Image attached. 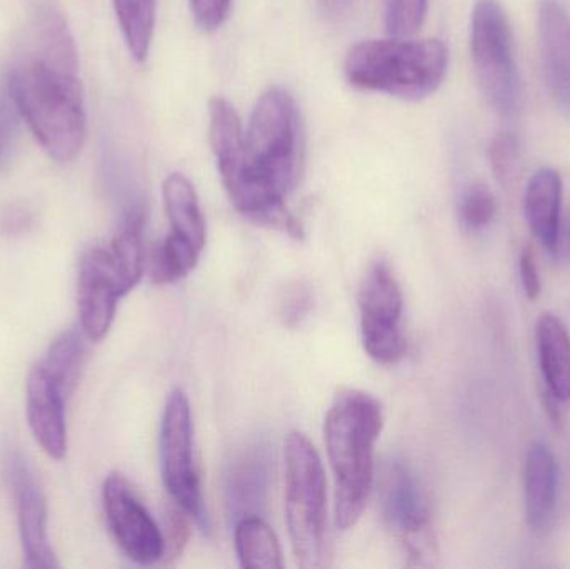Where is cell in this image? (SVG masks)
Instances as JSON below:
<instances>
[{"mask_svg":"<svg viewBox=\"0 0 570 569\" xmlns=\"http://www.w3.org/2000/svg\"><path fill=\"white\" fill-rule=\"evenodd\" d=\"M189 3L197 26L213 32L226 22L233 0H189Z\"/></svg>","mask_w":570,"mask_h":569,"instance_id":"cell-29","label":"cell"},{"mask_svg":"<svg viewBox=\"0 0 570 569\" xmlns=\"http://www.w3.org/2000/svg\"><path fill=\"white\" fill-rule=\"evenodd\" d=\"M521 146L518 136L511 130H502L492 139L489 146V163L492 173L502 184L512 183L519 167Z\"/></svg>","mask_w":570,"mask_h":569,"instance_id":"cell-26","label":"cell"},{"mask_svg":"<svg viewBox=\"0 0 570 569\" xmlns=\"http://www.w3.org/2000/svg\"><path fill=\"white\" fill-rule=\"evenodd\" d=\"M203 251L177 234H167L150 253L149 274L154 284H173L196 269Z\"/></svg>","mask_w":570,"mask_h":569,"instance_id":"cell-22","label":"cell"},{"mask_svg":"<svg viewBox=\"0 0 570 569\" xmlns=\"http://www.w3.org/2000/svg\"><path fill=\"white\" fill-rule=\"evenodd\" d=\"M384 426V411L372 394L338 391L325 416L328 463L335 477L334 521L347 531L364 513L374 484L375 443Z\"/></svg>","mask_w":570,"mask_h":569,"instance_id":"cell-3","label":"cell"},{"mask_svg":"<svg viewBox=\"0 0 570 569\" xmlns=\"http://www.w3.org/2000/svg\"><path fill=\"white\" fill-rule=\"evenodd\" d=\"M163 193L170 233L204 251L207 239L206 219L193 183L184 174L174 173L164 180Z\"/></svg>","mask_w":570,"mask_h":569,"instance_id":"cell-19","label":"cell"},{"mask_svg":"<svg viewBox=\"0 0 570 569\" xmlns=\"http://www.w3.org/2000/svg\"><path fill=\"white\" fill-rule=\"evenodd\" d=\"M69 394L53 381L40 364L27 380V420L37 443L53 460H62L67 451L66 401Z\"/></svg>","mask_w":570,"mask_h":569,"instance_id":"cell-13","label":"cell"},{"mask_svg":"<svg viewBox=\"0 0 570 569\" xmlns=\"http://www.w3.org/2000/svg\"><path fill=\"white\" fill-rule=\"evenodd\" d=\"M358 310L365 353L384 366L399 363L407 351L401 326L404 296L394 271L382 257L372 261L362 277Z\"/></svg>","mask_w":570,"mask_h":569,"instance_id":"cell-7","label":"cell"},{"mask_svg":"<svg viewBox=\"0 0 570 569\" xmlns=\"http://www.w3.org/2000/svg\"><path fill=\"white\" fill-rule=\"evenodd\" d=\"M498 203L485 184L475 183L462 194L459 216L469 230H481L494 220Z\"/></svg>","mask_w":570,"mask_h":569,"instance_id":"cell-25","label":"cell"},{"mask_svg":"<svg viewBox=\"0 0 570 569\" xmlns=\"http://www.w3.org/2000/svg\"><path fill=\"white\" fill-rule=\"evenodd\" d=\"M312 304H314V296H312L311 287L305 286L304 283L294 284L285 294L283 307H281V316H283L285 326H301L302 321L311 313Z\"/></svg>","mask_w":570,"mask_h":569,"instance_id":"cell-28","label":"cell"},{"mask_svg":"<svg viewBox=\"0 0 570 569\" xmlns=\"http://www.w3.org/2000/svg\"><path fill=\"white\" fill-rule=\"evenodd\" d=\"M285 520L301 568H321L327 557V483L314 444L301 431L284 441Z\"/></svg>","mask_w":570,"mask_h":569,"instance_id":"cell-5","label":"cell"},{"mask_svg":"<svg viewBox=\"0 0 570 569\" xmlns=\"http://www.w3.org/2000/svg\"><path fill=\"white\" fill-rule=\"evenodd\" d=\"M236 551L240 567L249 569H281L283 550L277 534L261 517L236 521Z\"/></svg>","mask_w":570,"mask_h":569,"instance_id":"cell-20","label":"cell"},{"mask_svg":"<svg viewBox=\"0 0 570 569\" xmlns=\"http://www.w3.org/2000/svg\"><path fill=\"white\" fill-rule=\"evenodd\" d=\"M379 501L385 527L409 558L424 565L435 557L431 510L421 484L401 461H389L379 478Z\"/></svg>","mask_w":570,"mask_h":569,"instance_id":"cell-9","label":"cell"},{"mask_svg":"<svg viewBox=\"0 0 570 569\" xmlns=\"http://www.w3.org/2000/svg\"><path fill=\"white\" fill-rule=\"evenodd\" d=\"M134 287L114 259L109 246H96L80 259L77 306L87 340L102 341L112 327L119 301Z\"/></svg>","mask_w":570,"mask_h":569,"instance_id":"cell-10","label":"cell"},{"mask_svg":"<svg viewBox=\"0 0 570 569\" xmlns=\"http://www.w3.org/2000/svg\"><path fill=\"white\" fill-rule=\"evenodd\" d=\"M86 334L69 330L60 334L43 357L42 370L62 386L67 394L72 393L86 360Z\"/></svg>","mask_w":570,"mask_h":569,"instance_id":"cell-23","label":"cell"},{"mask_svg":"<svg viewBox=\"0 0 570 569\" xmlns=\"http://www.w3.org/2000/svg\"><path fill=\"white\" fill-rule=\"evenodd\" d=\"M30 223H32V216L22 207H10L2 216V229L7 234L23 233L30 226Z\"/></svg>","mask_w":570,"mask_h":569,"instance_id":"cell-32","label":"cell"},{"mask_svg":"<svg viewBox=\"0 0 570 569\" xmlns=\"http://www.w3.org/2000/svg\"><path fill=\"white\" fill-rule=\"evenodd\" d=\"M559 467L548 444L534 441L525 454L524 498L529 528L542 533L551 527L558 508Z\"/></svg>","mask_w":570,"mask_h":569,"instance_id":"cell-16","label":"cell"},{"mask_svg":"<svg viewBox=\"0 0 570 569\" xmlns=\"http://www.w3.org/2000/svg\"><path fill=\"white\" fill-rule=\"evenodd\" d=\"M7 92L42 149L72 163L86 140L87 117L79 62L66 20L46 10L27 33L9 70Z\"/></svg>","mask_w":570,"mask_h":569,"instance_id":"cell-2","label":"cell"},{"mask_svg":"<svg viewBox=\"0 0 570 569\" xmlns=\"http://www.w3.org/2000/svg\"><path fill=\"white\" fill-rule=\"evenodd\" d=\"M209 140L237 213L250 223L304 239L301 220L285 203L304 164V136L294 97L283 87H271L254 106L246 133L237 110H214Z\"/></svg>","mask_w":570,"mask_h":569,"instance_id":"cell-1","label":"cell"},{"mask_svg":"<svg viewBox=\"0 0 570 569\" xmlns=\"http://www.w3.org/2000/svg\"><path fill=\"white\" fill-rule=\"evenodd\" d=\"M429 0H385L384 22L389 37H412L428 16Z\"/></svg>","mask_w":570,"mask_h":569,"instance_id":"cell-24","label":"cell"},{"mask_svg":"<svg viewBox=\"0 0 570 569\" xmlns=\"http://www.w3.org/2000/svg\"><path fill=\"white\" fill-rule=\"evenodd\" d=\"M114 9L130 56L144 62L153 43L157 0H114Z\"/></svg>","mask_w":570,"mask_h":569,"instance_id":"cell-21","label":"cell"},{"mask_svg":"<svg viewBox=\"0 0 570 569\" xmlns=\"http://www.w3.org/2000/svg\"><path fill=\"white\" fill-rule=\"evenodd\" d=\"M562 179L551 167L539 169L525 187L524 214L529 229L549 253L561 239Z\"/></svg>","mask_w":570,"mask_h":569,"instance_id":"cell-17","label":"cell"},{"mask_svg":"<svg viewBox=\"0 0 570 569\" xmlns=\"http://www.w3.org/2000/svg\"><path fill=\"white\" fill-rule=\"evenodd\" d=\"M539 49L546 86L559 109L570 114V16L559 0L539 7Z\"/></svg>","mask_w":570,"mask_h":569,"instance_id":"cell-14","label":"cell"},{"mask_svg":"<svg viewBox=\"0 0 570 569\" xmlns=\"http://www.w3.org/2000/svg\"><path fill=\"white\" fill-rule=\"evenodd\" d=\"M271 481V458L266 448L250 447L240 453L226 474V501L230 517L239 521L259 517Z\"/></svg>","mask_w":570,"mask_h":569,"instance_id":"cell-15","label":"cell"},{"mask_svg":"<svg viewBox=\"0 0 570 569\" xmlns=\"http://www.w3.org/2000/svg\"><path fill=\"white\" fill-rule=\"evenodd\" d=\"M471 52L475 77L489 106L502 117L521 107L522 87L514 36L499 0H478L472 10Z\"/></svg>","mask_w":570,"mask_h":569,"instance_id":"cell-6","label":"cell"},{"mask_svg":"<svg viewBox=\"0 0 570 569\" xmlns=\"http://www.w3.org/2000/svg\"><path fill=\"white\" fill-rule=\"evenodd\" d=\"M354 0H318V6H321L322 12L327 13V16L338 17L342 13L347 12L351 9Z\"/></svg>","mask_w":570,"mask_h":569,"instance_id":"cell-33","label":"cell"},{"mask_svg":"<svg viewBox=\"0 0 570 569\" xmlns=\"http://www.w3.org/2000/svg\"><path fill=\"white\" fill-rule=\"evenodd\" d=\"M19 109L6 90L0 92V170L6 169L16 156L20 134Z\"/></svg>","mask_w":570,"mask_h":569,"instance_id":"cell-27","label":"cell"},{"mask_svg":"<svg viewBox=\"0 0 570 569\" xmlns=\"http://www.w3.org/2000/svg\"><path fill=\"white\" fill-rule=\"evenodd\" d=\"M449 49L441 39L362 40L345 57V79L355 89L404 100L432 96L448 76Z\"/></svg>","mask_w":570,"mask_h":569,"instance_id":"cell-4","label":"cell"},{"mask_svg":"<svg viewBox=\"0 0 570 569\" xmlns=\"http://www.w3.org/2000/svg\"><path fill=\"white\" fill-rule=\"evenodd\" d=\"M539 366L549 393L559 403L570 401V334L554 313H542L535 324Z\"/></svg>","mask_w":570,"mask_h":569,"instance_id":"cell-18","label":"cell"},{"mask_svg":"<svg viewBox=\"0 0 570 569\" xmlns=\"http://www.w3.org/2000/svg\"><path fill=\"white\" fill-rule=\"evenodd\" d=\"M102 501L107 524L129 560L144 567L163 560L166 553L163 531L122 474L107 477Z\"/></svg>","mask_w":570,"mask_h":569,"instance_id":"cell-11","label":"cell"},{"mask_svg":"<svg viewBox=\"0 0 570 569\" xmlns=\"http://www.w3.org/2000/svg\"><path fill=\"white\" fill-rule=\"evenodd\" d=\"M187 518H190L183 508H173L167 517V537H164L166 541V553L164 558L169 557L173 560L180 557L184 548H186L187 541H189L190 530L187 524Z\"/></svg>","mask_w":570,"mask_h":569,"instance_id":"cell-30","label":"cell"},{"mask_svg":"<svg viewBox=\"0 0 570 569\" xmlns=\"http://www.w3.org/2000/svg\"><path fill=\"white\" fill-rule=\"evenodd\" d=\"M160 464L166 490L199 527H207L203 487L194 461L193 411L183 390L170 393L160 426Z\"/></svg>","mask_w":570,"mask_h":569,"instance_id":"cell-8","label":"cell"},{"mask_svg":"<svg viewBox=\"0 0 570 569\" xmlns=\"http://www.w3.org/2000/svg\"><path fill=\"white\" fill-rule=\"evenodd\" d=\"M6 477L16 500L17 523L22 543L23 563L32 569L59 568L49 540L47 501L36 474L17 451H7Z\"/></svg>","mask_w":570,"mask_h":569,"instance_id":"cell-12","label":"cell"},{"mask_svg":"<svg viewBox=\"0 0 570 569\" xmlns=\"http://www.w3.org/2000/svg\"><path fill=\"white\" fill-rule=\"evenodd\" d=\"M519 276H521L522 290H524L528 300H538L542 293V283L532 247H525L521 253V257H519Z\"/></svg>","mask_w":570,"mask_h":569,"instance_id":"cell-31","label":"cell"}]
</instances>
